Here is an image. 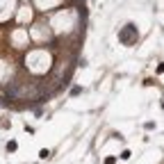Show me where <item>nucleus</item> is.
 I'll return each instance as SVG.
<instances>
[{
    "instance_id": "f257e3e1",
    "label": "nucleus",
    "mask_w": 164,
    "mask_h": 164,
    "mask_svg": "<svg viewBox=\"0 0 164 164\" xmlns=\"http://www.w3.org/2000/svg\"><path fill=\"white\" fill-rule=\"evenodd\" d=\"M137 36H139L137 25H132V23H128L123 30H118V41H121V43H125V46L134 43V41H137Z\"/></svg>"
},
{
    "instance_id": "f03ea898",
    "label": "nucleus",
    "mask_w": 164,
    "mask_h": 164,
    "mask_svg": "<svg viewBox=\"0 0 164 164\" xmlns=\"http://www.w3.org/2000/svg\"><path fill=\"white\" fill-rule=\"evenodd\" d=\"M39 157L41 159H48V157H50V150H48V148H41L39 150Z\"/></svg>"
},
{
    "instance_id": "7ed1b4c3",
    "label": "nucleus",
    "mask_w": 164,
    "mask_h": 164,
    "mask_svg": "<svg viewBox=\"0 0 164 164\" xmlns=\"http://www.w3.org/2000/svg\"><path fill=\"white\" fill-rule=\"evenodd\" d=\"M16 148H18V144H16V141H9V144H7V150H9V153H14Z\"/></svg>"
},
{
    "instance_id": "20e7f679",
    "label": "nucleus",
    "mask_w": 164,
    "mask_h": 164,
    "mask_svg": "<svg viewBox=\"0 0 164 164\" xmlns=\"http://www.w3.org/2000/svg\"><path fill=\"white\" fill-rule=\"evenodd\" d=\"M82 93V87H71V96H80Z\"/></svg>"
},
{
    "instance_id": "39448f33",
    "label": "nucleus",
    "mask_w": 164,
    "mask_h": 164,
    "mask_svg": "<svg viewBox=\"0 0 164 164\" xmlns=\"http://www.w3.org/2000/svg\"><path fill=\"white\" fill-rule=\"evenodd\" d=\"M130 157H132V153H130V150H123V153H121V159H130Z\"/></svg>"
},
{
    "instance_id": "423d86ee",
    "label": "nucleus",
    "mask_w": 164,
    "mask_h": 164,
    "mask_svg": "<svg viewBox=\"0 0 164 164\" xmlns=\"http://www.w3.org/2000/svg\"><path fill=\"white\" fill-rule=\"evenodd\" d=\"M102 164H116V157H105V162Z\"/></svg>"
},
{
    "instance_id": "0eeeda50",
    "label": "nucleus",
    "mask_w": 164,
    "mask_h": 164,
    "mask_svg": "<svg viewBox=\"0 0 164 164\" xmlns=\"http://www.w3.org/2000/svg\"><path fill=\"white\" fill-rule=\"evenodd\" d=\"M157 73H164V62H162V64L157 66Z\"/></svg>"
},
{
    "instance_id": "6e6552de",
    "label": "nucleus",
    "mask_w": 164,
    "mask_h": 164,
    "mask_svg": "<svg viewBox=\"0 0 164 164\" xmlns=\"http://www.w3.org/2000/svg\"><path fill=\"white\" fill-rule=\"evenodd\" d=\"M162 109H164V102H162Z\"/></svg>"
}]
</instances>
